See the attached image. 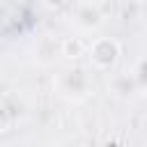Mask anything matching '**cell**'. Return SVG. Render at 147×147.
I'll use <instances>...</instances> for the list:
<instances>
[{
	"label": "cell",
	"instance_id": "cell-6",
	"mask_svg": "<svg viewBox=\"0 0 147 147\" xmlns=\"http://www.w3.org/2000/svg\"><path fill=\"white\" fill-rule=\"evenodd\" d=\"M11 126H14V119H11V115L5 110V106L0 103V133H7Z\"/></svg>",
	"mask_w": 147,
	"mask_h": 147
},
{
	"label": "cell",
	"instance_id": "cell-3",
	"mask_svg": "<svg viewBox=\"0 0 147 147\" xmlns=\"http://www.w3.org/2000/svg\"><path fill=\"white\" fill-rule=\"evenodd\" d=\"M103 11L94 0H83L71 7V23L83 32H94L103 25Z\"/></svg>",
	"mask_w": 147,
	"mask_h": 147
},
{
	"label": "cell",
	"instance_id": "cell-4",
	"mask_svg": "<svg viewBox=\"0 0 147 147\" xmlns=\"http://www.w3.org/2000/svg\"><path fill=\"white\" fill-rule=\"evenodd\" d=\"M108 92L115 96V99H122V101H129L133 96H138L142 92V85L138 83V78L133 76V71L129 74H113L110 83H108Z\"/></svg>",
	"mask_w": 147,
	"mask_h": 147
},
{
	"label": "cell",
	"instance_id": "cell-1",
	"mask_svg": "<svg viewBox=\"0 0 147 147\" xmlns=\"http://www.w3.org/2000/svg\"><path fill=\"white\" fill-rule=\"evenodd\" d=\"M53 87H55L57 96H62L71 103H80L92 94L94 80H92V74L87 67L69 64L53 76Z\"/></svg>",
	"mask_w": 147,
	"mask_h": 147
},
{
	"label": "cell",
	"instance_id": "cell-5",
	"mask_svg": "<svg viewBox=\"0 0 147 147\" xmlns=\"http://www.w3.org/2000/svg\"><path fill=\"white\" fill-rule=\"evenodd\" d=\"M60 55L67 60H78L80 55H85V44L78 37H64L60 41Z\"/></svg>",
	"mask_w": 147,
	"mask_h": 147
},
{
	"label": "cell",
	"instance_id": "cell-2",
	"mask_svg": "<svg viewBox=\"0 0 147 147\" xmlns=\"http://www.w3.org/2000/svg\"><path fill=\"white\" fill-rule=\"evenodd\" d=\"M85 55H87L92 71L110 74L117 69V64L122 60V44L115 37H94L85 46Z\"/></svg>",
	"mask_w": 147,
	"mask_h": 147
}]
</instances>
